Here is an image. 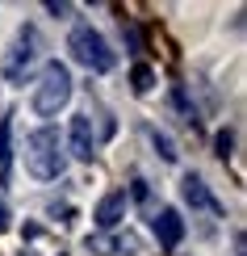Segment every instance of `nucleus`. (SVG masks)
Here are the masks:
<instances>
[{"label": "nucleus", "instance_id": "obj_1", "mask_svg": "<svg viewBox=\"0 0 247 256\" xmlns=\"http://www.w3.org/2000/svg\"><path fill=\"white\" fill-rule=\"evenodd\" d=\"M25 168L38 180H59L67 172V147H63L55 126H42L25 138Z\"/></svg>", "mask_w": 247, "mask_h": 256}, {"label": "nucleus", "instance_id": "obj_2", "mask_svg": "<svg viewBox=\"0 0 247 256\" xmlns=\"http://www.w3.org/2000/svg\"><path fill=\"white\" fill-rule=\"evenodd\" d=\"M67 101H71V72L55 59V63L42 68V80L34 88V114H38V118H55Z\"/></svg>", "mask_w": 247, "mask_h": 256}, {"label": "nucleus", "instance_id": "obj_3", "mask_svg": "<svg viewBox=\"0 0 247 256\" xmlns=\"http://www.w3.org/2000/svg\"><path fill=\"white\" fill-rule=\"evenodd\" d=\"M67 50H71V59H76L80 68L96 72V76L113 72V63H117V55L109 50V42H105L101 34H96L92 26H76V30H71V38H67Z\"/></svg>", "mask_w": 247, "mask_h": 256}, {"label": "nucleus", "instance_id": "obj_4", "mask_svg": "<svg viewBox=\"0 0 247 256\" xmlns=\"http://www.w3.org/2000/svg\"><path fill=\"white\" fill-rule=\"evenodd\" d=\"M34 59H38V34L25 26L17 34V42L8 46V55H4V80L21 84V80L29 76V68H34Z\"/></svg>", "mask_w": 247, "mask_h": 256}, {"label": "nucleus", "instance_id": "obj_5", "mask_svg": "<svg viewBox=\"0 0 247 256\" xmlns=\"http://www.w3.org/2000/svg\"><path fill=\"white\" fill-rule=\"evenodd\" d=\"M155 240H159V248H164V252L180 248V240H185V218H180V210L164 206L155 214Z\"/></svg>", "mask_w": 247, "mask_h": 256}, {"label": "nucleus", "instance_id": "obj_6", "mask_svg": "<svg viewBox=\"0 0 247 256\" xmlns=\"http://www.w3.org/2000/svg\"><path fill=\"white\" fill-rule=\"evenodd\" d=\"M71 156L76 160H92L96 156V130H92L88 114H76V118H71Z\"/></svg>", "mask_w": 247, "mask_h": 256}, {"label": "nucleus", "instance_id": "obj_7", "mask_svg": "<svg viewBox=\"0 0 247 256\" xmlns=\"http://www.w3.org/2000/svg\"><path fill=\"white\" fill-rule=\"evenodd\" d=\"M92 218H96V227H101V231H113L117 222L126 218V194H122V189L105 194V198H101V206L92 210Z\"/></svg>", "mask_w": 247, "mask_h": 256}, {"label": "nucleus", "instance_id": "obj_8", "mask_svg": "<svg viewBox=\"0 0 247 256\" xmlns=\"http://www.w3.org/2000/svg\"><path fill=\"white\" fill-rule=\"evenodd\" d=\"M185 202H189V206H201V210H214V214H222V206L214 202V194L206 189V180L193 176V172L185 176Z\"/></svg>", "mask_w": 247, "mask_h": 256}, {"label": "nucleus", "instance_id": "obj_9", "mask_svg": "<svg viewBox=\"0 0 247 256\" xmlns=\"http://www.w3.org/2000/svg\"><path fill=\"white\" fill-rule=\"evenodd\" d=\"M84 248L96 252V256H117V252H134L138 244H134V236H126V240H113V236H88V240H84Z\"/></svg>", "mask_w": 247, "mask_h": 256}, {"label": "nucleus", "instance_id": "obj_10", "mask_svg": "<svg viewBox=\"0 0 247 256\" xmlns=\"http://www.w3.org/2000/svg\"><path fill=\"white\" fill-rule=\"evenodd\" d=\"M130 80H134V92H138V97H143V92H151V88H155V72L147 68V63H138V68L130 72Z\"/></svg>", "mask_w": 247, "mask_h": 256}, {"label": "nucleus", "instance_id": "obj_11", "mask_svg": "<svg viewBox=\"0 0 247 256\" xmlns=\"http://www.w3.org/2000/svg\"><path fill=\"white\" fill-rule=\"evenodd\" d=\"M8 130H13V122L0 118V172H8Z\"/></svg>", "mask_w": 247, "mask_h": 256}, {"label": "nucleus", "instance_id": "obj_12", "mask_svg": "<svg viewBox=\"0 0 247 256\" xmlns=\"http://www.w3.org/2000/svg\"><path fill=\"white\" fill-rule=\"evenodd\" d=\"M151 143L159 147V156H164V160H176V147H172V138H168V134H159V130H151Z\"/></svg>", "mask_w": 247, "mask_h": 256}, {"label": "nucleus", "instance_id": "obj_13", "mask_svg": "<svg viewBox=\"0 0 247 256\" xmlns=\"http://www.w3.org/2000/svg\"><path fill=\"white\" fill-rule=\"evenodd\" d=\"M214 143H218V156L227 160V156H231V143H235V134H231V130H218V138H214Z\"/></svg>", "mask_w": 247, "mask_h": 256}, {"label": "nucleus", "instance_id": "obj_14", "mask_svg": "<svg viewBox=\"0 0 247 256\" xmlns=\"http://www.w3.org/2000/svg\"><path fill=\"white\" fill-rule=\"evenodd\" d=\"M151 198V189H147V180L143 176H134V202H147Z\"/></svg>", "mask_w": 247, "mask_h": 256}, {"label": "nucleus", "instance_id": "obj_15", "mask_svg": "<svg viewBox=\"0 0 247 256\" xmlns=\"http://www.w3.org/2000/svg\"><path fill=\"white\" fill-rule=\"evenodd\" d=\"M8 227H13V214H8V202L0 198V231H8Z\"/></svg>", "mask_w": 247, "mask_h": 256}]
</instances>
